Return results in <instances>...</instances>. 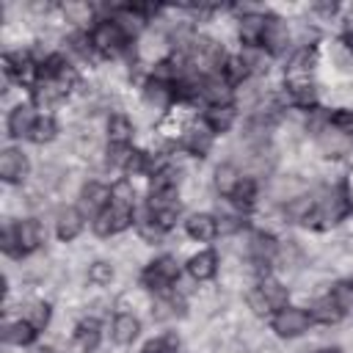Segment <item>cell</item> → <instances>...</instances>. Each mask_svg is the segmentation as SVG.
<instances>
[{
    "mask_svg": "<svg viewBox=\"0 0 353 353\" xmlns=\"http://www.w3.org/2000/svg\"><path fill=\"white\" fill-rule=\"evenodd\" d=\"M108 141H110V146H130V141H132V121L127 116H121V113L110 116L108 119Z\"/></svg>",
    "mask_w": 353,
    "mask_h": 353,
    "instance_id": "obj_22",
    "label": "cell"
},
{
    "mask_svg": "<svg viewBox=\"0 0 353 353\" xmlns=\"http://www.w3.org/2000/svg\"><path fill=\"white\" fill-rule=\"evenodd\" d=\"M248 72H251L248 58H243V55H229L226 63H223V69H221V77H223L229 85H240V83L248 77Z\"/></svg>",
    "mask_w": 353,
    "mask_h": 353,
    "instance_id": "obj_23",
    "label": "cell"
},
{
    "mask_svg": "<svg viewBox=\"0 0 353 353\" xmlns=\"http://www.w3.org/2000/svg\"><path fill=\"white\" fill-rule=\"evenodd\" d=\"M36 119H39V116L33 113L30 105H17V108L8 113V132H11V138H30Z\"/></svg>",
    "mask_w": 353,
    "mask_h": 353,
    "instance_id": "obj_14",
    "label": "cell"
},
{
    "mask_svg": "<svg viewBox=\"0 0 353 353\" xmlns=\"http://www.w3.org/2000/svg\"><path fill=\"white\" fill-rule=\"evenodd\" d=\"M185 232H188L193 240L207 243V240H212L221 229H218V221H215L212 215H207V212H196V215H190V218L185 221Z\"/></svg>",
    "mask_w": 353,
    "mask_h": 353,
    "instance_id": "obj_15",
    "label": "cell"
},
{
    "mask_svg": "<svg viewBox=\"0 0 353 353\" xmlns=\"http://www.w3.org/2000/svg\"><path fill=\"white\" fill-rule=\"evenodd\" d=\"M36 334H39V328L30 325V323L22 317V320H17V323H8L3 336H6V342H11V345H30V342L36 339Z\"/></svg>",
    "mask_w": 353,
    "mask_h": 353,
    "instance_id": "obj_24",
    "label": "cell"
},
{
    "mask_svg": "<svg viewBox=\"0 0 353 353\" xmlns=\"http://www.w3.org/2000/svg\"><path fill=\"white\" fill-rule=\"evenodd\" d=\"M345 44H347V50H350V52H353V30H350V33H347V36H345Z\"/></svg>",
    "mask_w": 353,
    "mask_h": 353,
    "instance_id": "obj_35",
    "label": "cell"
},
{
    "mask_svg": "<svg viewBox=\"0 0 353 353\" xmlns=\"http://www.w3.org/2000/svg\"><path fill=\"white\" fill-rule=\"evenodd\" d=\"M248 251H251V259H254L256 265H270V262H273V256H276V251H279V243H276V237H270V234L259 232V234H254V237H251Z\"/></svg>",
    "mask_w": 353,
    "mask_h": 353,
    "instance_id": "obj_20",
    "label": "cell"
},
{
    "mask_svg": "<svg viewBox=\"0 0 353 353\" xmlns=\"http://www.w3.org/2000/svg\"><path fill=\"white\" fill-rule=\"evenodd\" d=\"M138 334H141V323H138V317H135V314L121 312V314H116V317H113L110 336H113V342H116V345H132V342L138 339Z\"/></svg>",
    "mask_w": 353,
    "mask_h": 353,
    "instance_id": "obj_13",
    "label": "cell"
},
{
    "mask_svg": "<svg viewBox=\"0 0 353 353\" xmlns=\"http://www.w3.org/2000/svg\"><path fill=\"white\" fill-rule=\"evenodd\" d=\"M328 295H331L334 303L342 309V314H350V312H353V281H347V279L336 281Z\"/></svg>",
    "mask_w": 353,
    "mask_h": 353,
    "instance_id": "obj_27",
    "label": "cell"
},
{
    "mask_svg": "<svg viewBox=\"0 0 353 353\" xmlns=\"http://www.w3.org/2000/svg\"><path fill=\"white\" fill-rule=\"evenodd\" d=\"M55 132H58L55 119H52V116H39V119H36V124H33L30 141H33V143H47V141H52V138H55Z\"/></svg>",
    "mask_w": 353,
    "mask_h": 353,
    "instance_id": "obj_28",
    "label": "cell"
},
{
    "mask_svg": "<svg viewBox=\"0 0 353 353\" xmlns=\"http://www.w3.org/2000/svg\"><path fill=\"white\" fill-rule=\"evenodd\" d=\"M110 279H113V268H110L108 262H94V265L88 268V281H91V284L102 287V284H110Z\"/></svg>",
    "mask_w": 353,
    "mask_h": 353,
    "instance_id": "obj_32",
    "label": "cell"
},
{
    "mask_svg": "<svg viewBox=\"0 0 353 353\" xmlns=\"http://www.w3.org/2000/svg\"><path fill=\"white\" fill-rule=\"evenodd\" d=\"M314 353H342L339 347H320V350H314Z\"/></svg>",
    "mask_w": 353,
    "mask_h": 353,
    "instance_id": "obj_34",
    "label": "cell"
},
{
    "mask_svg": "<svg viewBox=\"0 0 353 353\" xmlns=\"http://www.w3.org/2000/svg\"><path fill=\"white\" fill-rule=\"evenodd\" d=\"M74 339L83 350H94L99 345V320H94V317L80 320L77 328H74Z\"/></svg>",
    "mask_w": 353,
    "mask_h": 353,
    "instance_id": "obj_25",
    "label": "cell"
},
{
    "mask_svg": "<svg viewBox=\"0 0 353 353\" xmlns=\"http://www.w3.org/2000/svg\"><path fill=\"white\" fill-rule=\"evenodd\" d=\"M135 226H138L141 237H143V240H149V243H154V240H157V237L165 232V229H163V226H160V223H157V221H154L149 212H146V215H143V218H141Z\"/></svg>",
    "mask_w": 353,
    "mask_h": 353,
    "instance_id": "obj_30",
    "label": "cell"
},
{
    "mask_svg": "<svg viewBox=\"0 0 353 353\" xmlns=\"http://www.w3.org/2000/svg\"><path fill=\"white\" fill-rule=\"evenodd\" d=\"M88 39H91V47H94L97 52L113 58V55H119V52L127 47L130 33H127V30L119 25V19L113 17V19H102V22H97Z\"/></svg>",
    "mask_w": 353,
    "mask_h": 353,
    "instance_id": "obj_2",
    "label": "cell"
},
{
    "mask_svg": "<svg viewBox=\"0 0 353 353\" xmlns=\"http://www.w3.org/2000/svg\"><path fill=\"white\" fill-rule=\"evenodd\" d=\"M80 229H83V212L80 210H74V207H66V210H61L58 212V218H55V234L61 237V240H74L77 234H80Z\"/></svg>",
    "mask_w": 353,
    "mask_h": 353,
    "instance_id": "obj_17",
    "label": "cell"
},
{
    "mask_svg": "<svg viewBox=\"0 0 353 353\" xmlns=\"http://www.w3.org/2000/svg\"><path fill=\"white\" fill-rule=\"evenodd\" d=\"M287 41H290L287 25H284L279 17H268V22H265V33H262V44H259V47H265L270 55H279V52H284Z\"/></svg>",
    "mask_w": 353,
    "mask_h": 353,
    "instance_id": "obj_10",
    "label": "cell"
},
{
    "mask_svg": "<svg viewBox=\"0 0 353 353\" xmlns=\"http://www.w3.org/2000/svg\"><path fill=\"white\" fill-rule=\"evenodd\" d=\"M0 176L3 182L14 185V182H22L28 176V157L19 152V149H6L0 154Z\"/></svg>",
    "mask_w": 353,
    "mask_h": 353,
    "instance_id": "obj_8",
    "label": "cell"
},
{
    "mask_svg": "<svg viewBox=\"0 0 353 353\" xmlns=\"http://www.w3.org/2000/svg\"><path fill=\"white\" fill-rule=\"evenodd\" d=\"M265 14H245L240 19V41L248 47H259L262 44V33H265Z\"/></svg>",
    "mask_w": 353,
    "mask_h": 353,
    "instance_id": "obj_19",
    "label": "cell"
},
{
    "mask_svg": "<svg viewBox=\"0 0 353 353\" xmlns=\"http://www.w3.org/2000/svg\"><path fill=\"white\" fill-rule=\"evenodd\" d=\"M243 182V174L232 165V163H223V165H218V171H215V188L229 199L232 193H234V188Z\"/></svg>",
    "mask_w": 353,
    "mask_h": 353,
    "instance_id": "obj_26",
    "label": "cell"
},
{
    "mask_svg": "<svg viewBox=\"0 0 353 353\" xmlns=\"http://www.w3.org/2000/svg\"><path fill=\"white\" fill-rule=\"evenodd\" d=\"M237 207H243V210H248L251 204H254V199H256V182L251 179V176H243V182L234 188V193L229 196Z\"/></svg>",
    "mask_w": 353,
    "mask_h": 353,
    "instance_id": "obj_29",
    "label": "cell"
},
{
    "mask_svg": "<svg viewBox=\"0 0 353 353\" xmlns=\"http://www.w3.org/2000/svg\"><path fill=\"white\" fill-rule=\"evenodd\" d=\"M182 146H185L190 154L204 157V154L210 152V146H212V130H210L204 121H201V124L188 127V130L182 132Z\"/></svg>",
    "mask_w": 353,
    "mask_h": 353,
    "instance_id": "obj_12",
    "label": "cell"
},
{
    "mask_svg": "<svg viewBox=\"0 0 353 353\" xmlns=\"http://www.w3.org/2000/svg\"><path fill=\"white\" fill-rule=\"evenodd\" d=\"M215 270H218V256H215V251H199V254H193V256L188 259V273H190L196 281L212 279Z\"/></svg>",
    "mask_w": 353,
    "mask_h": 353,
    "instance_id": "obj_18",
    "label": "cell"
},
{
    "mask_svg": "<svg viewBox=\"0 0 353 353\" xmlns=\"http://www.w3.org/2000/svg\"><path fill=\"white\" fill-rule=\"evenodd\" d=\"M39 245H41V226L33 218L17 221V223L3 229V251L11 254V256L33 254Z\"/></svg>",
    "mask_w": 353,
    "mask_h": 353,
    "instance_id": "obj_1",
    "label": "cell"
},
{
    "mask_svg": "<svg viewBox=\"0 0 353 353\" xmlns=\"http://www.w3.org/2000/svg\"><path fill=\"white\" fill-rule=\"evenodd\" d=\"M108 204H110V188H108V185H102V182H88V185L83 188V193H80V210H83V212H88V215L94 218V215H99Z\"/></svg>",
    "mask_w": 353,
    "mask_h": 353,
    "instance_id": "obj_9",
    "label": "cell"
},
{
    "mask_svg": "<svg viewBox=\"0 0 353 353\" xmlns=\"http://www.w3.org/2000/svg\"><path fill=\"white\" fill-rule=\"evenodd\" d=\"M25 320L30 323V325H36L39 331L50 323V306L47 303H33L30 309H28V314H25Z\"/></svg>",
    "mask_w": 353,
    "mask_h": 353,
    "instance_id": "obj_33",
    "label": "cell"
},
{
    "mask_svg": "<svg viewBox=\"0 0 353 353\" xmlns=\"http://www.w3.org/2000/svg\"><path fill=\"white\" fill-rule=\"evenodd\" d=\"M3 66H6V74H8L14 83H19V85H36L39 77H41V69H39V66L33 63V58H30L28 52H22V50L6 52Z\"/></svg>",
    "mask_w": 353,
    "mask_h": 353,
    "instance_id": "obj_7",
    "label": "cell"
},
{
    "mask_svg": "<svg viewBox=\"0 0 353 353\" xmlns=\"http://www.w3.org/2000/svg\"><path fill=\"white\" fill-rule=\"evenodd\" d=\"M132 223V207H124V204H108L99 215L91 218V226L99 237H110V234H119L121 229H127Z\"/></svg>",
    "mask_w": 353,
    "mask_h": 353,
    "instance_id": "obj_5",
    "label": "cell"
},
{
    "mask_svg": "<svg viewBox=\"0 0 353 353\" xmlns=\"http://www.w3.org/2000/svg\"><path fill=\"white\" fill-rule=\"evenodd\" d=\"M306 312H309L312 323H323V325H334V323H339V320L345 317V314H342V309L334 303V298H331V295H323V298L312 301V306H309Z\"/></svg>",
    "mask_w": 353,
    "mask_h": 353,
    "instance_id": "obj_16",
    "label": "cell"
},
{
    "mask_svg": "<svg viewBox=\"0 0 353 353\" xmlns=\"http://www.w3.org/2000/svg\"><path fill=\"white\" fill-rule=\"evenodd\" d=\"M176 279H179V262L174 256H168V254L157 256L154 262H149L143 276H141L143 287H149L154 292H168L176 284Z\"/></svg>",
    "mask_w": 353,
    "mask_h": 353,
    "instance_id": "obj_4",
    "label": "cell"
},
{
    "mask_svg": "<svg viewBox=\"0 0 353 353\" xmlns=\"http://www.w3.org/2000/svg\"><path fill=\"white\" fill-rule=\"evenodd\" d=\"M201 99L207 102V108H212V105H232V85L221 74L204 77L201 80Z\"/></svg>",
    "mask_w": 353,
    "mask_h": 353,
    "instance_id": "obj_11",
    "label": "cell"
},
{
    "mask_svg": "<svg viewBox=\"0 0 353 353\" xmlns=\"http://www.w3.org/2000/svg\"><path fill=\"white\" fill-rule=\"evenodd\" d=\"M143 353H179V342H176L174 336L165 334V336H157V339L146 342Z\"/></svg>",
    "mask_w": 353,
    "mask_h": 353,
    "instance_id": "obj_31",
    "label": "cell"
},
{
    "mask_svg": "<svg viewBox=\"0 0 353 353\" xmlns=\"http://www.w3.org/2000/svg\"><path fill=\"white\" fill-rule=\"evenodd\" d=\"M234 105H212V108H207L204 110V124L212 130V135L215 132H226L232 124H234Z\"/></svg>",
    "mask_w": 353,
    "mask_h": 353,
    "instance_id": "obj_21",
    "label": "cell"
},
{
    "mask_svg": "<svg viewBox=\"0 0 353 353\" xmlns=\"http://www.w3.org/2000/svg\"><path fill=\"white\" fill-rule=\"evenodd\" d=\"M270 325H273V331L279 334V336H301L309 325H312V317H309V312L306 309H301V306H281L279 312H273V320H270Z\"/></svg>",
    "mask_w": 353,
    "mask_h": 353,
    "instance_id": "obj_6",
    "label": "cell"
},
{
    "mask_svg": "<svg viewBox=\"0 0 353 353\" xmlns=\"http://www.w3.org/2000/svg\"><path fill=\"white\" fill-rule=\"evenodd\" d=\"M287 298H290V292H287V287L281 284V281H276V279H270V276H265L254 290H251V295H248V303L254 306V312H279L281 306H287Z\"/></svg>",
    "mask_w": 353,
    "mask_h": 353,
    "instance_id": "obj_3",
    "label": "cell"
}]
</instances>
